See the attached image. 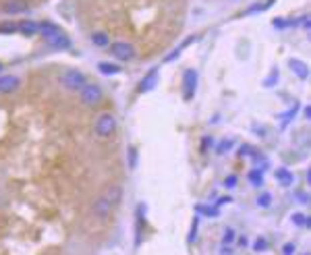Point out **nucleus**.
<instances>
[{
  "label": "nucleus",
  "mask_w": 311,
  "mask_h": 255,
  "mask_svg": "<svg viewBox=\"0 0 311 255\" xmlns=\"http://www.w3.org/2000/svg\"><path fill=\"white\" fill-rule=\"evenodd\" d=\"M91 42H93V46H98V48H108V46H110L108 35H106V33H102V31H95V33H91Z\"/></svg>",
  "instance_id": "13"
},
{
  "label": "nucleus",
  "mask_w": 311,
  "mask_h": 255,
  "mask_svg": "<svg viewBox=\"0 0 311 255\" xmlns=\"http://www.w3.org/2000/svg\"><path fill=\"white\" fill-rule=\"evenodd\" d=\"M197 210H201V214H205V216H218V210L216 208H203V206H199Z\"/></svg>",
  "instance_id": "22"
},
{
  "label": "nucleus",
  "mask_w": 311,
  "mask_h": 255,
  "mask_svg": "<svg viewBox=\"0 0 311 255\" xmlns=\"http://www.w3.org/2000/svg\"><path fill=\"white\" fill-rule=\"evenodd\" d=\"M93 131H95V135H98V137H102V139L114 135V131H116V119H114V114L112 112H102L98 116V121H95V125H93Z\"/></svg>",
  "instance_id": "3"
},
{
  "label": "nucleus",
  "mask_w": 311,
  "mask_h": 255,
  "mask_svg": "<svg viewBox=\"0 0 311 255\" xmlns=\"http://www.w3.org/2000/svg\"><path fill=\"white\" fill-rule=\"evenodd\" d=\"M135 154H137V151L131 149V166H135Z\"/></svg>",
  "instance_id": "27"
},
{
  "label": "nucleus",
  "mask_w": 311,
  "mask_h": 255,
  "mask_svg": "<svg viewBox=\"0 0 311 255\" xmlns=\"http://www.w3.org/2000/svg\"><path fill=\"white\" fill-rule=\"evenodd\" d=\"M58 81H61L63 87H67L69 91H81V87L87 83L85 75L81 71L77 69H67L61 73V77H58Z\"/></svg>",
  "instance_id": "2"
},
{
  "label": "nucleus",
  "mask_w": 311,
  "mask_h": 255,
  "mask_svg": "<svg viewBox=\"0 0 311 255\" xmlns=\"http://www.w3.org/2000/svg\"><path fill=\"white\" fill-rule=\"evenodd\" d=\"M239 247H247V239H245V237L239 239Z\"/></svg>",
  "instance_id": "26"
},
{
  "label": "nucleus",
  "mask_w": 311,
  "mask_h": 255,
  "mask_svg": "<svg viewBox=\"0 0 311 255\" xmlns=\"http://www.w3.org/2000/svg\"><path fill=\"white\" fill-rule=\"evenodd\" d=\"M156 81H158V69H151V71L143 77V81L139 83V91H149V89H153Z\"/></svg>",
  "instance_id": "11"
},
{
  "label": "nucleus",
  "mask_w": 311,
  "mask_h": 255,
  "mask_svg": "<svg viewBox=\"0 0 311 255\" xmlns=\"http://www.w3.org/2000/svg\"><path fill=\"white\" fill-rule=\"evenodd\" d=\"M17 29L31 37V35H35L37 31H40V25H37L35 21H31V19H25V21H19V23H17Z\"/></svg>",
  "instance_id": "10"
},
{
  "label": "nucleus",
  "mask_w": 311,
  "mask_h": 255,
  "mask_svg": "<svg viewBox=\"0 0 311 255\" xmlns=\"http://www.w3.org/2000/svg\"><path fill=\"white\" fill-rule=\"evenodd\" d=\"M79 100L85 104V106H98L102 100H104V91L100 85L95 83H85L79 91Z\"/></svg>",
  "instance_id": "4"
},
{
  "label": "nucleus",
  "mask_w": 311,
  "mask_h": 255,
  "mask_svg": "<svg viewBox=\"0 0 311 255\" xmlns=\"http://www.w3.org/2000/svg\"><path fill=\"white\" fill-rule=\"evenodd\" d=\"M286 21H282V19H274V27H284Z\"/></svg>",
  "instance_id": "25"
},
{
  "label": "nucleus",
  "mask_w": 311,
  "mask_h": 255,
  "mask_svg": "<svg viewBox=\"0 0 311 255\" xmlns=\"http://www.w3.org/2000/svg\"><path fill=\"white\" fill-rule=\"evenodd\" d=\"M197 89V71L187 69L183 75V93H185V100H193Z\"/></svg>",
  "instance_id": "6"
},
{
  "label": "nucleus",
  "mask_w": 311,
  "mask_h": 255,
  "mask_svg": "<svg viewBox=\"0 0 311 255\" xmlns=\"http://www.w3.org/2000/svg\"><path fill=\"white\" fill-rule=\"evenodd\" d=\"M270 201H272V195H270V193H262L260 197H257V206H260V208H268Z\"/></svg>",
  "instance_id": "17"
},
{
  "label": "nucleus",
  "mask_w": 311,
  "mask_h": 255,
  "mask_svg": "<svg viewBox=\"0 0 311 255\" xmlns=\"http://www.w3.org/2000/svg\"><path fill=\"white\" fill-rule=\"evenodd\" d=\"M253 249H255L257 253H264V251L268 249V243H266V239H257V241H255V245H253Z\"/></svg>",
  "instance_id": "21"
},
{
  "label": "nucleus",
  "mask_w": 311,
  "mask_h": 255,
  "mask_svg": "<svg viewBox=\"0 0 311 255\" xmlns=\"http://www.w3.org/2000/svg\"><path fill=\"white\" fill-rule=\"evenodd\" d=\"M224 185H226L228 189H232V187H235V185H237V176H228V179L224 181Z\"/></svg>",
  "instance_id": "24"
},
{
  "label": "nucleus",
  "mask_w": 311,
  "mask_h": 255,
  "mask_svg": "<svg viewBox=\"0 0 311 255\" xmlns=\"http://www.w3.org/2000/svg\"><path fill=\"white\" fill-rule=\"evenodd\" d=\"M282 253H284V255H293V253H295V245H293V243H286V245L282 247Z\"/></svg>",
  "instance_id": "23"
},
{
  "label": "nucleus",
  "mask_w": 311,
  "mask_h": 255,
  "mask_svg": "<svg viewBox=\"0 0 311 255\" xmlns=\"http://www.w3.org/2000/svg\"><path fill=\"white\" fill-rule=\"evenodd\" d=\"M232 241H235V230H232V228H226L224 234H222V243H224V245H230Z\"/></svg>",
  "instance_id": "16"
},
{
  "label": "nucleus",
  "mask_w": 311,
  "mask_h": 255,
  "mask_svg": "<svg viewBox=\"0 0 311 255\" xmlns=\"http://www.w3.org/2000/svg\"><path fill=\"white\" fill-rule=\"evenodd\" d=\"M0 11L5 15H21V13L29 11V3L27 0H5V3L0 5Z\"/></svg>",
  "instance_id": "8"
},
{
  "label": "nucleus",
  "mask_w": 311,
  "mask_h": 255,
  "mask_svg": "<svg viewBox=\"0 0 311 255\" xmlns=\"http://www.w3.org/2000/svg\"><path fill=\"white\" fill-rule=\"evenodd\" d=\"M19 83L21 81H19V77H15V75H0V93L9 95V93L17 91Z\"/></svg>",
  "instance_id": "9"
},
{
  "label": "nucleus",
  "mask_w": 311,
  "mask_h": 255,
  "mask_svg": "<svg viewBox=\"0 0 311 255\" xmlns=\"http://www.w3.org/2000/svg\"><path fill=\"white\" fill-rule=\"evenodd\" d=\"M290 71L299 75V79H307L309 77V71H307L305 63H301V61H290Z\"/></svg>",
  "instance_id": "12"
},
{
  "label": "nucleus",
  "mask_w": 311,
  "mask_h": 255,
  "mask_svg": "<svg viewBox=\"0 0 311 255\" xmlns=\"http://www.w3.org/2000/svg\"><path fill=\"white\" fill-rule=\"evenodd\" d=\"M305 255H307V253H305Z\"/></svg>",
  "instance_id": "29"
},
{
  "label": "nucleus",
  "mask_w": 311,
  "mask_h": 255,
  "mask_svg": "<svg viewBox=\"0 0 311 255\" xmlns=\"http://www.w3.org/2000/svg\"><path fill=\"white\" fill-rule=\"evenodd\" d=\"M0 73H3V63H0Z\"/></svg>",
  "instance_id": "28"
},
{
  "label": "nucleus",
  "mask_w": 311,
  "mask_h": 255,
  "mask_svg": "<svg viewBox=\"0 0 311 255\" xmlns=\"http://www.w3.org/2000/svg\"><path fill=\"white\" fill-rule=\"evenodd\" d=\"M276 179L280 181V185H290V183H293V172H290V170H286V168H278L276 170Z\"/></svg>",
  "instance_id": "14"
},
{
  "label": "nucleus",
  "mask_w": 311,
  "mask_h": 255,
  "mask_svg": "<svg viewBox=\"0 0 311 255\" xmlns=\"http://www.w3.org/2000/svg\"><path fill=\"white\" fill-rule=\"evenodd\" d=\"M108 50L114 58H119V61H133L135 58V48L127 42H114L108 46Z\"/></svg>",
  "instance_id": "5"
},
{
  "label": "nucleus",
  "mask_w": 311,
  "mask_h": 255,
  "mask_svg": "<svg viewBox=\"0 0 311 255\" xmlns=\"http://www.w3.org/2000/svg\"><path fill=\"white\" fill-rule=\"evenodd\" d=\"M249 179H251V183H253V185H262V172L260 170H251Z\"/></svg>",
  "instance_id": "20"
},
{
  "label": "nucleus",
  "mask_w": 311,
  "mask_h": 255,
  "mask_svg": "<svg viewBox=\"0 0 311 255\" xmlns=\"http://www.w3.org/2000/svg\"><path fill=\"white\" fill-rule=\"evenodd\" d=\"M15 31H19L17 23H0V33H15Z\"/></svg>",
  "instance_id": "18"
},
{
  "label": "nucleus",
  "mask_w": 311,
  "mask_h": 255,
  "mask_svg": "<svg viewBox=\"0 0 311 255\" xmlns=\"http://www.w3.org/2000/svg\"><path fill=\"white\" fill-rule=\"evenodd\" d=\"M293 222H295L297 226H309V220L305 218L303 214H295V216H293Z\"/></svg>",
  "instance_id": "19"
},
{
  "label": "nucleus",
  "mask_w": 311,
  "mask_h": 255,
  "mask_svg": "<svg viewBox=\"0 0 311 255\" xmlns=\"http://www.w3.org/2000/svg\"><path fill=\"white\" fill-rule=\"evenodd\" d=\"M37 25H40V31H37V33H40L54 50H69L71 48L69 35L65 31H61V27H58V25H54L50 21H42Z\"/></svg>",
  "instance_id": "1"
},
{
  "label": "nucleus",
  "mask_w": 311,
  "mask_h": 255,
  "mask_svg": "<svg viewBox=\"0 0 311 255\" xmlns=\"http://www.w3.org/2000/svg\"><path fill=\"white\" fill-rule=\"evenodd\" d=\"M91 210H93V216H95L98 220H106V218H110V214H112L116 208L104 197V195H100V197L93 201V208H91Z\"/></svg>",
  "instance_id": "7"
},
{
  "label": "nucleus",
  "mask_w": 311,
  "mask_h": 255,
  "mask_svg": "<svg viewBox=\"0 0 311 255\" xmlns=\"http://www.w3.org/2000/svg\"><path fill=\"white\" fill-rule=\"evenodd\" d=\"M98 69H100V73H104V75H116V73H121L119 67H116V65H108V63H100Z\"/></svg>",
  "instance_id": "15"
}]
</instances>
